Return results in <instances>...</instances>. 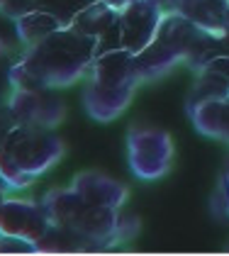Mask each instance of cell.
I'll return each mask as SVG.
<instances>
[{"label":"cell","mask_w":229,"mask_h":256,"mask_svg":"<svg viewBox=\"0 0 229 256\" xmlns=\"http://www.w3.org/2000/svg\"><path fill=\"white\" fill-rule=\"evenodd\" d=\"M205 32L208 30H202L200 24L190 22L188 18L178 12H166L156 40L136 56V68L142 78H156L171 71L176 64L188 61L192 46Z\"/></svg>","instance_id":"obj_5"},{"label":"cell","mask_w":229,"mask_h":256,"mask_svg":"<svg viewBox=\"0 0 229 256\" xmlns=\"http://www.w3.org/2000/svg\"><path fill=\"white\" fill-rule=\"evenodd\" d=\"M2 5H5V0H0V10H2Z\"/></svg>","instance_id":"obj_21"},{"label":"cell","mask_w":229,"mask_h":256,"mask_svg":"<svg viewBox=\"0 0 229 256\" xmlns=\"http://www.w3.org/2000/svg\"><path fill=\"white\" fill-rule=\"evenodd\" d=\"M5 188H8V183H5V180L0 178V200H2V190H5Z\"/></svg>","instance_id":"obj_20"},{"label":"cell","mask_w":229,"mask_h":256,"mask_svg":"<svg viewBox=\"0 0 229 256\" xmlns=\"http://www.w3.org/2000/svg\"><path fill=\"white\" fill-rule=\"evenodd\" d=\"M212 98H229V56H217L198 68V78L190 88L188 102Z\"/></svg>","instance_id":"obj_13"},{"label":"cell","mask_w":229,"mask_h":256,"mask_svg":"<svg viewBox=\"0 0 229 256\" xmlns=\"http://www.w3.org/2000/svg\"><path fill=\"white\" fill-rule=\"evenodd\" d=\"M71 188L76 190L80 198L96 202V205H110V208H120L127 200V186H122L120 180L110 176H102L98 171L90 174H78L71 183Z\"/></svg>","instance_id":"obj_12"},{"label":"cell","mask_w":229,"mask_h":256,"mask_svg":"<svg viewBox=\"0 0 229 256\" xmlns=\"http://www.w3.org/2000/svg\"><path fill=\"white\" fill-rule=\"evenodd\" d=\"M42 205L46 208L52 224L80 239L83 252H102L117 246L139 230L136 217L122 215L120 208L96 205L80 198L74 188L49 190L42 198Z\"/></svg>","instance_id":"obj_2"},{"label":"cell","mask_w":229,"mask_h":256,"mask_svg":"<svg viewBox=\"0 0 229 256\" xmlns=\"http://www.w3.org/2000/svg\"><path fill=\"white\" fill-rule=\"evenodd\" d=\"M166 12L168 10L164 0H134L130 5H124L120 10V22H117L120 46L139 56L156 40Z\"/></svg>","instance_id":"obj_6"},{"label":"cell","mask_w":229,"mask_h":256,"mask_svg":"<svg viewBox=\"0 0 229 256\" xmlns=\"http://www.w3.org/2000/svg\"><path fill=\"white\" fill-rule=\"evenodd\" d=\"M192 124L210 137L229 142V98H212L200 102H188Z\"/></svg>","instance_id":"obj_14"},{"label":"cell","mask_w":229,"mask_h":256,"mask_svg":"<svg viewBox=\"0 0 229 256\" xmlns=\"http://www.w3.org/2000/svg\"><path fill=\"white\" fill-rule=\"evenodd\" d=\"M24 49L27 46H24V42L20 37L18 22L0 12V61L12 66L24 54Z\"/></svg>","instance_id":"obj_16"},{"label":"cell","mask_w":229,"mask_h":256,"mask_svg":"<svg viewBox=\"0 0 229 256\" xmlns=\"http://www.w3.org/2000/svg\"><path fill=\"white\" fill-rule=\"evenodd\" d=\"M130 166L139 178H158L171 166L173 142L161 130H132L130 139Z\"/></svg>","instance_id":"obj_7"},{"label":"cell","mask_w":229,"mask_h":256,"mask_svg":"<svg viewBox=\"0 0 229 256\" xmlns=\"http://www.w3.org/2000/svg\"><path fill=\"white\" fill-rule=\"evenodd\" d=\"M227 27H229V12H227Z\"/></svg>","instance_id":"obj_22"},{"label":"cell","mask_w":229,"mask_h":256,"mask_svg":"<svg viewBox=\"0 0 229 256\" xmlns=\"http://www.w3.org/2000/svg\"><path fill=\"white\" fill-rule=\"evenodd\" d=\"M120 10L122 8H117L112 0H93L86 8H80L68 24L88 37H96L100 42V49L120 46V40H117Z\"/></svg>","instance_id":"obj_10"},{"label":"cell","mask_w":229,"mask_h":256,"mask_svg":"<svg viewBox=\"0 0 229 256\" xmlns=\"http://www.w3.org/2000/svg\"><path fill=\"white\" fill-rule=\"evenodd\" d=\"M12 93H15V86L10 78V66L0 61V105H8Z\"/></svg>","instance_id":"obj_17"},{"label":"cell","mask_w":229,"mask_h":256,"mask_svg":"<svg viewBox=\"0 0 229 256\" xmlns=\"http://www.w3.org/2000/svg\"><path fill=\"white\" fill-rule=\"evenodd\" d=\"M220 186H222V193H220V196L224 198V210L229 212V180H222Z\"/></svg>","instance_id":"obj_18"},{"label":"cell","mask_w":229,"mask_h":256,"mask_svg":"<svg viewBox=\"0 0 229 256\" xmlns=\"http://www.w3.org/2000/svg\"><path fill=\"white\" fill-rule=\"evenodd\" d=\"M98 52L100 42L96 37L64 24L24 49V54L10 66V78L15 90L64 88L76 83L90 68Z\"/></svg>","instance_id":"obj_1"},{"label":"cell","mask_w":229,"mask_h":256,"mask_svg":"<svg viewBox=\"0 0 229 256\" xmlns=\"http://www.w3.org/2000/svg\"><path fill=\"white\" fill-rule=\"evenodd\" d=\"M117 8H124V5H130V2H134V0H112Z\"/></svg>","instance_id":"obj_19"},{"label":"cell","mask_w":229,"mask_h":256,"mask_svg":"<svg viewBox=\"0 0 229 256\" xmlns=\"http://www.w3.org/2000/svg\"><path fill=\"white\" fill-rule=\"evenodd\" d=\"M61 156L64 142L52 130L18 122L0 144V178L8 188H24Z\"/></svg>","instance_id":"obj_4"},{"label":"cell","mask_w":229,"mask_h":256,"mask_svg":"<svg viewBox=\"0 0 229 256\" xmlns=\"http://www.w3.org/2000/svg\"><path fill=\"white\" fill-rule=\"evenodd\" d=\"M15 22H18L20 37H22V42H24V46L37 44V42H42L46 34L56 32L58 27L66 24L61 18H56L54 12H46V10H32V12H27V15L18 18Z\"/></svg>","instance_id":"obj_15"},{"label":"cell","mask_w":229,"mask_h":256,"mask_svg":"<svg viewBox=\"0 0 229 256\" xmlns=\"http://www.w3.org/2000/svg\"><path fill=\"white\" fill-rule=\"evenodd\" d=\"M136 68V56L124 46L100 49L88 68V80L83 90V105L96 120L117 118L132 100L136 86L142 83Z\"/></svg>","instance_id":"obj_3"},{"label":"cell","mask_w":229,"mask_h":256,"mask_svg":"<svg viewBox=\"0 0 229 256\" xmlns=\"http://www.w3.org/2000/svg\"><path fill=\"white\" fill-rule=\"evenodd\" d=\"M49 227H52V220L42 200L39 202L0 200V234L18 236V239L37 244Z\"/></svg>","instance_id":"obj_8"},{"label":"cell","mask_w":229,"mask_h":256,"mask_svg":"<svg viewBox=\"0 0 229 256\" xmlns=\"http://www.w3.org/2000/svg\"><path fill=\"white\" fill-rule=\"evenodd\" d=\"M168 12H178L190 22L200 24L202 30L222 32L227 30V0H164Z\"/></svg>","instance_id":"obj_11"},{"label":"cell","mask_w":229,"mask_h":256,"mask_svg":"<svg viewBox=\"0 0 229 256\" xmlns=\"http://www.w3.org/2000/svg\"><path fill=\"white\" fill-rule=\"evenodd\" d=\"M54 88H42V90H15L10 98V110L20 124H32L54 130L66 115L64 100L52 93Z\"/></svg>","instance_id":"obj_9"},{"label":"cell","mask_w":229,"mask_h":256,"mask_svg":"<svg viewBox=\"0 0 229 256\" xmlns=\"http://www.w3.org/2000/svg\"><path fill=\"white\" fill-rule=\"evenodd\" d=\"M227 2H229V0H227Z\"/></svg>","instance_id":"obj_23"}]
</instances>
